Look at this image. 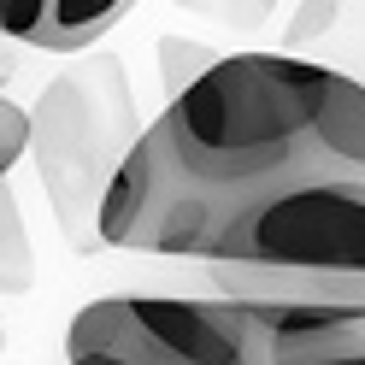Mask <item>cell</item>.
<instances>
[{
	"label": "cell",
	"instance_id": "cell-1",
	"mask_svg": "<svg viewBox=\"0 0 365 365\" xmlns=\"http://www.w3.org/2000/svg\"><path fill=\"white\" fill-rule=\"evenodd\" d=\"M135 135H142V118H135V95L118 53H71V65L48 77V88L36 95L30 159L65 247L77 254L101 247V200Z\"/></svg>",
	"mask_w": 365,
	"mask_h": 365
},
{
	"label": "cell",
	"instance_id": "cell-2",
	"mask_svg": "<svg viewBox=\"0 0 365 365\" xmlns=\"http://www.w3.org/2000/svg\"><path fill=\"white\" fill-rule=\"evenodd\" d=\"M71 365H277V341L254 301L218 294H106L65 330Z\"/></svg>",
	"mask_w": 365,
	"mask_h": 365
},
{
	"label": "cell",
	"instance_id": "cell-3",
	"mask_svg": "<svg viewBox=\"0 0 365 365\" xmlns=\"http://www.w3.org/2000/svg\"><path fill=\"white\" fill-rule=\"evenodd\" d=\"M207 259L365 271V177H294L224 207Z\"/></svg>",
	"mask_w": 365,
	"mask_h": 365
},
{
	"label": "cell",
	"instance_id": "cell-4",
	"mask_svg": "<svg viewBox=\"0 0 365 365\" xmlns=\"http://www.w3.org/2000/svg\"><path fill=\"white\" fill-rule=\"evenodd\" d=\"M218 294L236 301H307L336 312H365V271H324V265H242V259H200Z\"/></svg>",
	"mask_w": 365,
	"mask_h": 365
},
{
	"label": "cell",
	"instance_id": "cell-5",
	"mask_svg": "<svg viewBox=\"0 0 365 365\" xmlns=\"http://www.w3.org/2000/svg\"><path fill=\"white\" fill-rule=\"evenodd\" d=\"M135 6H142V0H53V6H48V24L36 30V41H30V48L59 53V59L88 53L106 30H118Z\"/></svg>",
	"mask_w": 365,
	"mask_h": 365
},
{
	"label": "cell",
	"instance_id": "cell-6",
	"mask_svg": "<svg viewBox=\"0 0 365 365\" xmlns=\"http://www.w3.org/2000/svg\"><path fill=\"white\" fill-rule=\"evenodd\" d=\"M30 283H36V247H30L12 182L0 177V294H30Z\"/></svg>",
	"mask_w": 365,
	"mask_h": 365
},
{
	"label": "cell",
	"instance_id": "cell-7",
	"mask_svg": "<svg viewBox=\"0 0 365 365\" xmlns=\"http://www.w3.org/2000/svg\"><path fill=\"white\" fill-rule=\"evenodd\" d=\"M218 59H224V53H218V48H207V41L165 36V41H159V83H165V101H171V95H182V88H189L195 77H207Z\"/></svg>",
	"mask_w": 365,
	"mask_h": 365
},
{
	"label": "cell",
	"instance_id": "cell-8",
	"mask_svg": "<svg viewBox=\"0 0 365 365\" xmlns=\"http://www.w3.org/2000/svg\"><path fill=\"white\" fill-rule=\"evenodd\" d=\"M171 6L207 18V24H224V30H265L277 0H171Z\"/></svg>",
	"mask_w": 365,
	"mask_h": 365
},
{
	"label": "cell",
	"instance_id": "cell-9",
	"mask_svg": "<svg viewBox=\"0 0 365 365\" xmlns=\"http://www.w3.org/2000/svg\"><path fill=\"white\" fill-rule=\"evenodd\" d=\"M18 159H30V112L0 95V177H12Z\"/></svg>",
	"mask_w": 365,
	"mask_h": 365
},
{
	"label": "cell",
	"instance_id": "cell-10",
	"mask_svg": "<svg viewBox=\"0 0 365 365\" xmlns=\"http://www.w3.org/2000/svg\"><path fill=\"white\" fill-rule=\"evenodd\" d=\"M48 6L53 0H0V41H36V30L48 24Z\"/></svg>",
	"mask_w": 365,
	"mask_h": 365
},
{
	"label": "cell",
	"instance_id": "cell-11",
	"mask_svg": "<svg viewBox=\"0 0 365 365\" xmlns=\"http://www.w3.org/2000/svg\"><path fill=\"white\" fill-rule=\"evenodd\" d=\"M336 24V0H301L294 6V24H289V48H301V41H318V36H330Z\"/></svg>",
	"mask_w": 365,
	"mask_h": 365
},
{
	"label": "cell",
	"instance_id": "cell-12",
	"mask_svg": "<svg viewBox=\"0 0 365 365\" xmlns=\"http://www.w3.org/2000/svg\"><path fill=\"white\" fill-rule=\"evenodd\" d=\"M294 365H365V341H354V348H336V354H318V359H294Z\"/></svg>",
	"mask_w": 365,
	"mask_h": 365
}]
</instances>
